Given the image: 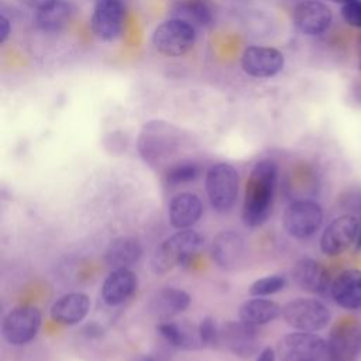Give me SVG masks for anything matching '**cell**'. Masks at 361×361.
I'll return each instance as SVG.
<instances>
[{
    "instance_id": "6da1fadb",
    "label": "cell",
    "mask_w": 361,
    "mask_h": 361,
    "mask_svg": "<svg viewBox=\"0 0 361 361\" xmlns=\"http://www.w3.org/2000/svg\"><path fill=\"white\" fill-rule=\"evenodd\" d=\"M278 183V165L274 159L258 161L245 185L243 203V221L248 227H258L267 221L272 212Z\"/></svg>"
},
{
    "instance_id": "7a4b0ae2",
    "label": "cell",
    "mask_w": 361,
    "mask_h": 361,
    "mask_svg": "<svg viewBox=\"0 0 361 361\" xmlns=\"http://www.w3.org/2000/svg\"><path fill=\"white\" fill-rule=\"evenodd\" d=\"M204 238L195 230H179L157 248L151 259L155 274H165L176 265L189 264L203 248Z\"/></svg>"
},
{
    "instance_id": "3957f363",
    "label": "cell",
    "mask_w": 361,
    "mask_h": 361,
    "mask_svg": "<svg viewBox=\"0 0 361 361\" xmlns=\"http://www.w3.org/2000/svg\"><path fill=\"white\" fill-rule=\"evenodd\" d=\"M180 140V131L165 121H149L142 127L138 137V151L149 165L159 164L173 154Z\"/></svg>"
},
{
    "instance_id": "277c9868",
    "label": "cell",
    "mask_w": 361,
    "mask_h": 361,
    "mask_svg": "<svg viewBox=\"0 0 361 361\" xmlns=\"http://www.w3.org/2000/svg\"><path fill=\"white\" fill-rule=\"evenodd\" d=\"M238 171L226 162L212 165L206 172V192L212 207L219 213L228 212L238 195Z\"/></svg>"
},
{
    "instance_id": "5b68a950",
    "label": "cell",
    "mask_w": 361,
    "mask_h": 361,
    "mask_svg": "<svg viewBox=\"0 0 361 361\" xmlns=\"http://www.w3.org/2000/svg\"><path fill=\"white\" fill-rule=\"evenodd\" d=\"M282 317L289 327L298 331L316 333L327 327L331 320V313L320 300L298 298L282 307Z\"/></svg>"
},
{
    "instance_id": "8992f818",
    "label": "cell",
    "mask_w": 361,
    "mask_h": 361,
    "mask_svg": "<svg viewBox=\"0 0 361 361\" xmlns=\"http://www.w3.org/2000/svg\"><path fill=\"white\" fill-rule=\"evenodd\" d=\"M151 39L159 54L171 58L182 56L195 47L196 28L185 21L168 18L155 27Z\"/></svg>"
},
{
    "instance_id": "52a82bcc",
    "label": "cell",
    "mask_w": 361,
    "mask_h": 361,
    "mask_svg": "<svg viewBox=\"0 0 361 361\" xmlns=\"http://www.w3.org/2000/svg\"><path fill=\"white\" fill-rule=\"evenodd\" d=\"M323 209L319 203L313 200H296L292 202L283 212L282 224L285 231L298 240L309 238L319 228L323 223Z\"/></svg>"
},
{
    "instance_id": "ba28073f",
    "label": "cell",
    "mask_w": 361,
    "mask_h": 361,
    "mask_svg": "<svg viewBox=\"0 0 361 361\" xmlns=\"http://www.w3.org/2000/svg\"><path fill=\"white\" fill-rule=\"evenodd\" d=\"M324 353H327V341L310 331L296 330L276 343V354L281 361H317Z\"/></svg>"
},
{
    "instance_id": "9c48e42d",
    "label": "cell",
    "mask_w": 361,
    "mask_h": 361,
    "mask_svg": "<svg viewBox=\"0 0 361 361\" xmlns=\"http://www.w3.org/2000/svg\"><path fill=\"white\" fill-rule=\"evenodd\" d=\"M41 312L34 306H18L3 319L1 331L7 343L21 345L31 341L41 327Z\"/></svg>"
},
{
    "instance_id": "30bf717a",
    "label": "cell",
    "mask_w": 361,
    "mask_h": 361,
    "mask_svg": "<svg viewBox=\"0 0 361 361\" xmlns=\"http://www.w3.org/2000/svg\"><path fill=\"white\" fill-rule=\"evenodd\" d=\"M360 221L353 214H341L331 220L320 237V250L329 257H337L355 245Z\"/></svg>"
},
{
    "instance_id": "8fae6325",
    "label": "cell",
    "mask_w": 361,
    "mask_h": 361,
    "mask_svg": "<svg viewBox=\"0 0 361 361\" xmlns=\"http://www.w3.org/2000/svg\"><path fill=\"white\" fill-rule=\"evenodd\" d=\"M327 354L333 361H355L361 354V330L354 319H341L330 331Z\"/></svg>"
},
{
    "instance_id": "7c38bea8",
    "label": "cell",
    "mask_w": 361,
    "mask_h": 361,
    "mask_svg": "<svg viewBox=\"0 0 361 361\" xmlns=\"http://www.w3.org/2000/svg\"><path fill=\"white\" fill-rule=\"evenodd\" d=\"M124 27V6L121 0H96L90 28L102 41H114Z\"/></svg>"
},
{
    "instance_id": "4fadbf2b",
    "label": "cell",
    "mask_w": 361,
    "mask_h": 361,
    "mask_svg": "<svg viewBox=\"0 0 361 361\" xmlns=\"http://www.w3.org/2000/svg\"><path fill=\"white\" fill-rule=\"evenodd\" d=\"M283 54L272 47L251 45L241 55V68L252 78H272L283 69Z\"/></svg>"
},
{
    "instance_id": "5bb4252c",
    "label": "cell",
    "mask_w": 361,
    "mask_h": 361,
    "mask_svg": "<svg viewBox=\"0 0 361 361\" xmlns=\"http://www.w3.org/2000/svg\"><path fill=\"white\" fill-rule=\"evenodd\" d=\"M221 344L227 347L237 357H251L258 351L259 345V333L257 326L248 324L243 320L240 322H226L220 327Z\"/></svg>"
},
{
    "instance_id": "9a60e30c",
    "label": "cell",
    "mask_w": 361,
    "mask_h": 361,
    "mask_svg": "<svg viewBox=\"0 0 361 361\" xmlns=\"http://www.w3.org/2000/svg\"><path fill=\"white\" fill-rule=\"evenodd\" d=\"M293 24L305 35H320L331 24V10L319 0H303L293 10Z\"/></svg>"
},
{
    "instance_id": "2e32d148",
    "label": "cell",
    "mask_w": 361,
    "mask_h": 361,
    "mask_svg": "<svg viewBox=\"0 0 361 361\" xmlns=\"http://www.w3.org/2000/svg\"><path fill=\"white\" fill-rule=\"evenodd\" d=\"M330 295L337 306L344 310L361 309V269L348 268L341 271L330 286Z\"/></svg>"
},
{
    "instance_id": "e0dca14e",
    "label": "cell",
    "mask_w": 361,
    "mask_h": 361,
    "mask_svg": "<svg viewBox=\"0 0 361 361\" xmlns=\"http://www.w3.org/2000/svg\"><path fill=\"white\" fill-rule=\"evenodd\" d=\"M292 278L296 286L316 295L326 293L331 286L330 275L324 265L309 257H303L295 262Z\"/></svg>"
},
{
    "instance_id": "ac0fdd59",
    "label": "cell",
    "mask_w": 361,
    "mask_h": 361,
    "mask_svg": "<svg viewBox=\"0 0 361 361\" xmlns=\"http://www.w3.org/2000/svg\"><path fill=\"white\" fill-rule=\"evenodd\" d=\"M137 285V275L130 268L113 269L102 285L103 300L109 306H118L133 296Z\"/></svg>"
},
{
    "instance_id": "d6986e66",
    "label": "cell",
    "mask_w": 361,
    "mask_h": 361,
    "mask_svg": "<svg viewBox=\"0 0 361 361\" xmlns=\"http://www.w3.org/2000/svg\"><path fill=\"white\" fill-rule=\"evenodd\" d=\"M90 309L89 296L82 292H71L54 302L51 319L63 326H73L82 322Z\"/></svg>"
},
{
    "instance_id": "ffe728a7",
    "label": "cell",
    "mask_w": 361,
    "mask_h": 361,
    "mask_svg": "<svg viewBox=\"0 0 361 361\" xmlns=\"http://www.w3.org/2000/svg\"><path fill=\"white\" fill-rule=\"evenodd\" d=\"M244 238L233 230L220 231L212 241V258L223 269H231L244 254Z\"/></svg>"
},
{
    "instance_id": "44dd1931",
    "label": "cell",
    "mask_w": 361,
    "mask_h": 361,
    "mask_svg": "<svg viewBox=\"0 0 361 361\" xmlns=\"http://www.w3.org/2000/svg\"><path fill=\"white\" fill-rule=\"evenodd\" d=\"M203 212L200 199L195 193L182 192L172 197L168 207L169 223L178 230H185L197 223Z\"/></svg>"
},
{
    "instance_id": "7402d4cb",
    "label": "cell",
    "mask_w": 361,
    "mask_h": 361,
    "mask_svg": "<svg viewBox=\"0 0 361 361\" xmlns=\"http://www.w3.org/2000/svg\"><path fill=\"white\" fill-rule=\"evenodd\" d=\"M169 18H176L193 28H200L213 21L214 7L210 0H178L169 8Z\"/></svg>"
},
{
    "instance_id": "603a6c76",
    "label": "cell",
    "mask_w": 361,
    "mask_h": 361,
    "mask_svg": "<svg viewBox=\"0 0 361 361\" xmlns=\"http://www.w3.org/2000/svg\"><path fill=\"white\" fill-rule=\"evenodd\" d=\"M142 255V247L134 237L123 235L110 243L106 250V262L111 269L130 268Z\"/></svg>"
},
{
    "instance_id": "cb8c5ba5",
    "label": "cell",
    "mask_w": 361,
    "mask_h": 361,
    "mask_svg": "<svg viewBox=\"0 0 361 361\" xmlns=\"http://www.w3.org/2000/svg\"><path fill=\"white\" fill-rule=\"evenodd\" d=\"M282 314V307L269 299L255 296L254 299L245 300L238 309L240 320L252 324L262 326L274 322Z\"/></svg>"
},
{
    "instance_id": "d4e9b609",
    "label": "cell",
    "mask_w": 361,
    "mask_h": 361,
    "mask_svg": "<svg viewBox=\"0 0 361 361\" xmlns=\"http://www.w3.org/2000/svg\"><path fill=\"white\" fill-rule=\"evenodd\" d=\"M73 7L66 0H56L51 6L35 11V24L39 30L55 32L62 30L71 20Z\"/></svg>"
},
{
    "instance_id": "484cf974",
    "label": "cell",
    "mask_w": 361,
    "mask_h": 361,
    "mask_svg": "<svg viewBox=\"0 0 361 361\" xmlns=\"http://www.w3.org/2000/svg\"><path fill=\"white\" fill-rule=\"evenodd\" d=\"M190 303V296L178 288H164L154 299V310L162 317L182 313Z\"/></svg>"
},
{
    "instance_id": "4316f807",
    "label": "cell",
    "mask_w": 361,
    "mask_h": 361,
    "mask_svg": "<svg viewBox=\"0 0 361 361\" xmlns=\"http://www.w3.org/2000/svg\"><path fill=\"white\" fill-rule=\"evenodd\" d=\"M158 333L173 347L178 348H197L202 347L199 334H193L192 330L183 324H178L173 322H164L157 326Z\"/></svg>"
},
{
    "instance_id": "83f0119b",
    "label": "cell",
    "mask_w": 361,
    "mask_h": 361,
    "mask_svg": "<svg viewBox=\"0 0 361 361\" xmlns=\"http://www.w3.org/2000/svg\"><path fill=\"white\" fill-rule=\"evenodd\" d=\"M200 168L193 161H180L171 165L165 173L168 185H182L195 180L199 176Z\"/></svg>"
},
{
    "instance_id": "f1b7e54d",
    "label": "cell",
    "mask_w": 361,
    "mask_h": 361,
    "mask_svg": "<svg viewBox=\"0 0 361 361\" xmlns=\"http://www.w3.org/2000/svg\"><path fill=\"white\" fill-rule=\"evenodd\" d=\"M286 286V278L283 275H268L257 279L250 286V293L252 296H268L281 292Z\"/></svg>"
},
{
    "instance_id": "f546056e",
    "label": "cell",
    "mask_w": 361,
    "mask_h": 361,
    "mask_svg": "<svg viewBox=\"0 0 361 361\" xmlns=\"http://www.w3.org/2000/svg\"><path fill=\"white\" fill-rule=\"evenodd\" d=\"M197 334L202 347H217L221 343L220 327L213 317H204L200 322L197 327Z\"/></svg>"
},
{
    "instance_id": "4dcf8cb0",
    "label": "cell",
    "mask_w": 361,
    "mask_h": 361,
    "mask_svg": "<svg viewBox=\"0 0 361 361\" xmlns=\"http://www.w3.org/2000/svg\"><path fill=\"white\" fill-rule=\"evenodd\" d=\"M341 18L351 27L361 28V0H353L341 7Z\"/></svg>"
},
{
    "instance_id": "1f68e13d",
    "label": "cell",
    "mask_w": 361,
    "mask_h": 361,
    "mask_svg": "<svg viewBox=\"0 0 361 361\" xmlns=\"http://www.w3.org/2000/svg\"><path fill=\"white\" fill-rule=\"evenodd\" d=\"M10 32H11L10 20L4 14H1L0 16V44H4L7 41V38L10 37Z\"/></svg>"
},
{
    "instance_id": "d6a6232c",
    "label": "cell",
    "mask_w": 361,
    "mask_h": 361,
    "mask_svg": "<svg viewBox=\"0 0 361 361\" xmlns=\"http://www.w3.org/2000/svg\"><path fill=\"white\" fill-rule=\"evenodd\" d=\"M24 6L32 8L34 11H39L48 6H51L52 3H55L56 0H20Z\"/></svg>"
},
{
    "instance_id": "836d02e7",
    "label": "cell",
    "mask_w": 361,
    "mask_h": 361,
    "mask_svg": "<svg viewBox=\"0 0 361 361\" xmlns=\"http://www.w3.org/2000/svg\"><path fill=\"white\" fill-rule=\"evenodd\" d=\"M278 354H276V350L271 348V347H265L257 357L255 361H278L276 360Z\"/></svg>"
},
{
    "instance_id": "e575fe53",
    "label": "cell",
    "mask_w": 361,
    "mask_h": 361,
    "mask_svg": "<svg viewBox=\"0 0 361 361\" xmlns=\"http://www.w3.org/2000/svg\"><path fill=\"white\" fill-rule=\"evenodd\" d=\"M355 248L361 250V221H360V230H358V238H357V243H355Z\"/></svg>"
},
{
    "instance_id": "d590c367",
    "label": "cell",
    "mask_w": 361,
    "mask_h": 361,
    "mask_svg": "<svg viewBox=\"0 0 361 361\" xmlns=\"http://www.w3.org/2000/svg\"><path fill=\"white\" fill-rule=\"evenodd\" d=\"M330 1H334V3H340V4H345L348 1H353V0H330Z\"/></svg>"
},
{
    "instance_id": "8d00e7d4",
    "label": "cell",
    "mask_w": 361,
    "mask_h": 361,
    "mask_svg": "<svg viewBox=\"0 0 361 361\" xmlns=\"http://www.w3.org/2000/svg\"><path fill=\"white\" fill-rule=\"evenodd\" d=\"M144 361H152V360H144Z\"/></svg>"
}]
</instances>
